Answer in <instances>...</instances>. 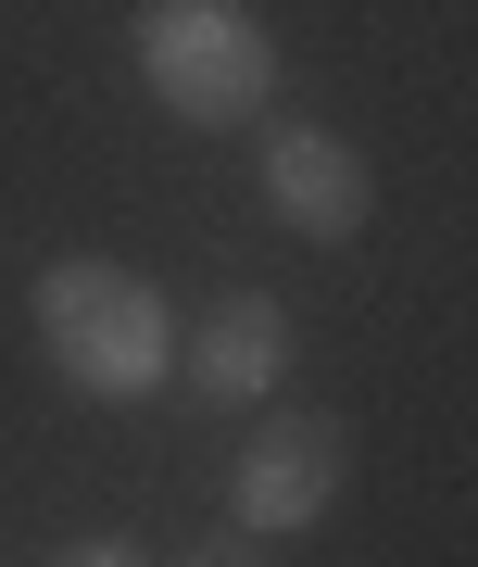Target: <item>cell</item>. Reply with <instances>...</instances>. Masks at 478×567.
<instances>
[{
	"mask_svg": "<svg viewBox=\"0 0 478 567\" xmlns=\"http://www.w3.org/2000/svg\"><path fill=\"white\" fill-rule=\"evenodd\" d=\"M39 353H51L76 391L126 404V391H164V365H177V316H164V290L139 278V265L63 252L51 278H39Z\"/></svg>",
	"mask_w": 478,
	"mask_h": 567,
	"instance_id": "6da1fadb",
	"label": "cell"
},
{
	"mask_svg": "<svg viewBox=\"0 0 478 567\" xmlns=\"http://www.w3.org/2000/svg\"><path fill=\"white\" fill-rule=\"evenodd\" d=\"M139 76L189 126H252L278 102V39L252 0H152L139 13Z\"/></svg>",
	"mask_w": 478,
	"mask_h": 567,
	"instance_id": "7a4b0ae2",
	"label": "cell"
},
{
	"mask_svg": "<svg viewBox=\"0 0 478 567\" xmlns=\"http://www.w3.org/2000/svg\"><path fill=\"white\" fill-rule=\"evenodd\" d=\"M340 466H353L340 416H315V404H264L252 442H239V466H227V505H239V529H252V543H290V529H315V517L340 505Z\"/></svg>",
	"mask_w": 478,
	"mask_h": 567,
	"instance_id": "3957f363",
	"label": "cell"
},
{
	"mask_svg": "<svg viewBox=\"0 0 478 567\" xmlns=\"http://www.w3.org/2000/svg\"><path fill=\"white\" fill-rule=\"evenodd\" d=\"M264 203H278V227H302V240H353L365 203H378V177H365V152L328 140V126H278V140H264Z\"/></svg>",
	"mask_w": 478,
	"mask_h": 567,
	"instance_id": "277c9868",
	"label": "cell"
},
{
	"mask_svg": "<svg viewBox=\"0 0 478 567\" xmlns=\"http://www.w3.org/2000/svg\"><path fill=\"white\" fill-rule=\"evenodd\" d=\"M278 379H290L278 290H227V303H201V341H189V391H201V404H278Z\"/></svg>",
	"mask_w": 478,
	"mask_h": 567,
	"instance_id": "5b68a950",
	"label": "cell"
},
{
	"mask_svg": "<svg viewBox=\"0 0 478 567\" xmlns=\"http://www.w3.org/2000/svg\"><path fill=\"white\" fill-rule=\"evenodd\" d=\"M264 555H278V543H252L239 517H227V529H201V543H189V567H264Z\"/></svg>",
	"mask_w": 478,
	"mask_h": 567,
	"instance_id": "8992f818",
	"label": "cell"
},
{
	"mask_svg": "<svg viewBox=\"0 0 478 567\" xmlns=\"http://www.w3.org/2000/svg\"><path fill=\"white\" fill-rule=\"evenodd\" d=\"M51 567H152V543H126V529H101V543H63Z\"/></svg>",
	"mask_w": 478,
	"mask_h": 567,
	"instance_id": "52a82bcc",
	"label": "cell"
}]
</instances>
